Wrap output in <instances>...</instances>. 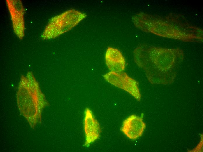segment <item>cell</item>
<instances>
[{"label":"cell","mask_w":203,"mask_h":152,"mask_svg":"<svg viewBox=\"0 0 203 152\" xmlns=\"http://www.w3.org/2000/svg\"><path fill=\"white\" fill-rule=\"evenodd\" d=\"M12 23L14 32L20 39L24 36V9L20 0H6Z\"/></svg>","instance_id":"3957f363"},{"label":"cell","mask_w":203,"mask_h":152,"mask_svg":"<svg viewBox=\"0 0 203 152\" xmlns=\"http://www.w3.org/2000/svg\"><path fill=\"white\" fill-rule=\"evenodd\" d=\"M103 77L106 81L129 93L137 101L141 100V96L138 82L125 72L110 71Z\"/></svg>","instance_id":"7a4b0ae2"},{"label":"cell","mask_w":203,"mask_h":152,"mask_svg":"<svg viewBox=\"0 0 203 152\" xmlns=\"http://www.w3.org/2000/svg\"><path fill=\"white\" fill-rule=\"evenodd\" d=\"M146 127L141 118L132 115L124 120L121 130L129 138L135 140L142 136Z\"/></svg>","instance_id":"277c9868"},{"label":"cell","mask_w":203,"mask_h":152,"mask_svg":"<svg viewBox=\"0 0 203 152\" xmlns=\"http://www.w3.org/2000/svg\"><path fill=\"white\" fill-rule=\"evenodd\" d=\"M86 16L85 13L74 10L64 12L50 20L41 37L44 40L57 37L75 26Z\"/></svg>","instance_id":"6da1fadb"},{"label":"cell","mask_w":203,"mask_h":152,"mask_svg":"<svg viewBox=\"0 0 203 152\" xmlns=\"http://www.w3.org/2000/svg\"><path fill=\"white\" fill-rule=\"evenodd\" d=\"M106 63L110 71L123 72L125 67V59L121 52L118 49L108 47L105 54Z\"/></svg>","instance_id":"8992f818"},{"label":"cell","mask_w":203,"mask_h":152,"mask_svg":"<svg viewBox=\"0 0 203 152\" xmlns=\"http://www.w3.org/2000/svg\"><path fill=\"white\" fill-rule=\"evenodd\" d=\"M84 129L86 137L84 146H88L99 138L101 132L99 122L88 108L85 111Z\"/></svg>","instance_id":"5b68a950"}]
</instances>
